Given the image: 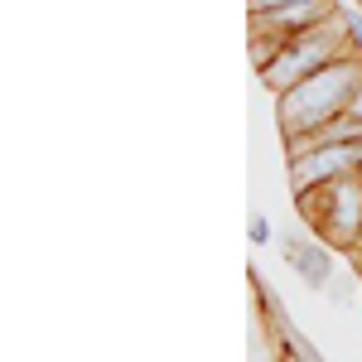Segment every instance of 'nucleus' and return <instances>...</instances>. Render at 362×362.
Returning <instances> with one entry per match:
<instances>
[{
	"instance_id": "10",
	"label": "nucleus",
	"mask_w": 362,
	"mask_h": 362,
	"mask_svg": "<svg viewBox=\"0 0 362 362\" xmlns=\"http://www.w3.org/2000/svg\"><path fill=\"white\" fill-rule=\"evenodd\" d=\"M358 285H362V261H358Z\"/></svg>"
},
{
	"instance_id": "7",
	"label": "nucleus",
	"mask_w": 362,
	"mask_h": 362,
	"mask_svg": "<svg viewBox=\"0 0 362 362\" xmlns=\"http://www.w3.org/2000/svg\"><path fill=\"white\" fill-rule=\"evenodd\" d=\"M348 116H358V121H362V87L353 92V102H348Z\"/></svg>"
},
{
	"instance_id": "2",
	"label": "nucleus",
	"mask_w": 362,
	"mask_h": 362,
	"mask_svg": "<svg viewBox=\"0 0 362 362\" xmlns=\"http://www.w3.org/2000/svg\"><path fill=\"white\" fill-rule=\"evenodd\" d=\"M348 25H353V20L338 10L329 25L295 34V39H290V44H285V49H280V54L261 68V83L280 97V92H290L295 83L314 78L319 68H329V63H338V58H358L362 44H358V34H353Z\"/></svg>"
},
{
	"instance_id": "6",
	"label": "nucleus",
	"mask_w": 362,
	"mask_h": 362,
	"mask_svg": "<svg viewBox=\"0 0 362 362\" xmlns=\"http://www.w3.org/2000/svg\"><path fill=\"white\" fill-rule=\"evenodd\" d=\"M280 5H295V0H247L251 15H261V10H280Z\"/></svg>"
},
{
	"instance_id": "1",
	"label": "nucleus",
	"mask_w": 362,
	"mask_h": 362,
	"mask_svg": "<svg viewBox=\"0 0 362 362\" xmlns=\"http://www.w3.org/2000/svg\"><path fill=\"white\" fill-rule=\"evenodd\" d=\"M358 87H362V54L358 58H338V63H329V68H319L314 78L295 83L290 92H280L276 97L280 136L285 140L309 136V131H319L324 121L343 116Z\"/></svg>"
},
{
	"instance_id": "3",
	"label": "nucleus",
	"mask_w": 362,
	"mask_h": 362,
	"mask_svg": "<svg viewBox=\"0 0 362 362\" xmlns=\"http://www.w3.org/2000/svg\"><path fill=\"white\" fill-rule=\"evenodd\" d=\"M309 227L338 251H353L362 237V174H343L334 184H319L309 194H295Z\"/></svg>"
},
{
	"instance_id": "5",
	"label": "nucleus",
	"mask_w": 362,
	"mask_h": 362,
	"mask_svg": "<svg viewBox=\"0 0 362 362\" xmlns=\"http://www.w3.org/2000/svg\"><path fill=\"white\" fill-rule=\"evenodd\" d=\"M285 261H290V266H295V271H300L309 285H319V290L329 285V251H324V247H309V242H290V247H285Z\"/></svg>"
},
{
	"instance_id": "4",
	"label": "nucleus",
	"mask_w": 362,
	"mask_h": 362,
	"mask_svg": "<svg viewBox=\"0 0 362 362\" xmlns=\"http://www.w3.org/2000/svg\"><path fill=\"white\" fill-rule=\"evenodd\" d=\"M343 174H362V140L358 145H324V150H309L290 160V189L309 194L319 184H334Z\"/></svg>"
},
{
	"instance_id": "9",
	"label": "nucleus",
	"mask_w": 362,
	"mask_h": 362,
	"mask_svg": "<svg viewBox=\"0 0 362 362\" xmlns=\"http://www.w3.org/2000/svg\"><path fill=\"white\" fill-rule=\"evenodd\" d=\"M280 362H300V358H295V353H285V358H280Z\"/></svg>"
},
{
	"instance_id": "8",
	"label": "nucleus",
	"mask_w": 362,
	"mask_h": 362,
	"mask_svg": "<svg viewBox=\"0 0 362 362\" xmlns=\"http://www.w3.org/2000/svg\"><path fill=\"white\" fill-rule=\"evenodd\" d=\"M353 256H358V261H362V237H358V247H353Z\"/></svg>"
}]
</instances>
